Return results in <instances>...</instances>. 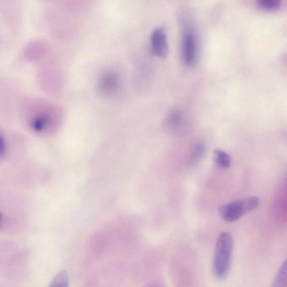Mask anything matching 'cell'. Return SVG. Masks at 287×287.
Wrapping results in <instances>:
<instances>
[{
    "label": "cell",
    "mask_w": 287,
    "mask_h": 287,
    "mask_svg": "<svg viewBox=\"0 0 287 287\" xmlns=\"http://www.w3.org/2000/svg\"><path fill=\"white\" fill-rule=\"evenodd\" d=\"M49 287H69V276L66 271L58 274L52 281Z\"/></svg>",
    "instance_id": "10"
},
{
    "label": "cell",
    "mask_w": 287,
    "mask_h": 287,
    "mask_svg": "<svg viewBox=\"0 0 287 287\" xmlns=\"http://www.w3.org/2000/svg\"><path fill=\"white\" fill-rule=\"evenodd\" d=\"M213 158L217 167L221 169H228L231 164V158L225 151L215 149L213 153Z\"/></svg>",
    "instance_id": "8"
},
{
    "label": "cell",
    "mask_w": 287,
    "mask_h": 287,
    "mask_svg": "<svg viewBox=\"0 0 287 287\" xmlns=\"http://www.w3.org/2000/svg\"><path fill=\"white\" fill-rule=\"evenodd\" d=\"M233 238L227 232H221L217 239L213 271L216 280H223L227 277L231 264Z\"/></svg>",
    "instance_id": "1"
},
{
    "label": "cell",
    "mask_w": 287,
    "mask_h": 287,
    "mask_svg": "<svg viewBox=\"0 0 287 287\" xmlns=\"http://www.w3.org/2000/svg\"><path fill=\"white\" fill-rule=\"evenodd\" d=\"M5 151V141L2 137H0V159L3 157Z\"/></svg>",
    "instance_id": "13"
},
{
    "label": "cell",
    "mask_w": 287,
    "mask_h": 287,
    "mask_svg": "<svg viewBox=\"0 0 287 287\" xmlns=\"http://www.w3.org/2000/svg\"><path fill=\"white\" fill-rule=\"evenodd\" d=\"M49 116L43 115L35 119L32 123V128L37 132H40L44 129L46 125L49 123Z\"/></svg>",
    "instance_id": "12"
},
{
    "label": "cell",
    "mask_w": 287,
    "mask_h": 287,
    "mask_svg": "<svg viewBox=\"0 0 287 287\" xmlns=\"http://www.w3.org/2000/svg\"><path fill=\"white\" fill-rule=\"evenodd\" d=\"M185 125L184 116L180 111L172 112L165 121V127L169 132L173 133H178L182 131Z\"/></svg>",
    "instance_id": "6"
},
{
    "label": "cell",
    "mask_w": 287,
    "mask_h": 287,
    "mask_svg": "<svg viewBox=\"0 0 287 287\" xmlns=\"http://www.w3.org/2000/svg\"><path fill=\"white\" fill-rule=\"evenodd\" d=\"M120 82V77L116 72L113 71L104 72L99 80V91L102 94L110 96L119 89Z\"/></svg>",
    "instance_id": "4"
},
{
    "label": "cell",
    "mask_w": 287,
    "mask_h": 287,
    "mask_svg": "<svg viewBox=\"0 0 287 287\" xmlns=\"http://www.w3.org/2000/svg\"><path fill=\"white\" fill-rule=\"evenodd\" d=\"M197 40L194 30L186 29L182 37V57L185 64L193 65L197 59Z\"/></svg>",
    "instance_id": "3"
},
{
    "label": "cell",
    "mask_w": 287,
    "mask_h": 287,
    "mask_svg": "<svg viewBox=\"0 0 287 287\" xmlns=\"http://www.w3.org/2000/svg\"><path fill=\"white\" fill-rule=\"evenodd\" d=\"M271 287H287V263L282 264Z\"/></svg>",
    "instance_id": "9"
},
{
    "label": "cell",
    "mask_w": 287,
    "mask_h": 287,
    "mask_svg": "<svg viewBox=\"0 0 287 287\" xmlns=\"http://www.w3.org/2000/svg\"><path fill=\"white\" fill-rule=\"evenodd\" d=\"M150 43L153 54L165 58L168 53V43L166 31L163 28L155 29L151 35Z\"/></svg>",
    "instance_id": "5"
},
{
    "label": "cell",
    "mask_w": 287,
    "mask_h": 287,
    "mask_svg": "<svg viewBox=\"0 0 287 287\" xmlns=\"http://www.w3.org/2000/svg\"><path fill=\"white\" fill-rule=\"evenodd\" d=\"M1 218H2V215H1V213H0V224H1Z\"/></svg>",
    "instance_id": "14"
},
{
    "label": "cell",
    "mask_w": 287,
    "mask_h": 287,
    "mask_svg": "<svg viewBox=\"0 0 287 287\" xmlns=\"http://www.w3.org/2000/svg\"><path fill=\"white\" fill-rule=\"evenodd\" d=\"M259 204L260 200L256 197L237 200L221 206L219 208V213L224 220L232 222L240 219L246 213L255 210Z\"/></svg>",
    "instance_id": "2"
},
{
    "label": "cell",
    "mask_w": 287,
    "mask_h": 287,
    "mask_svg": "<svg viewBox=\"0 0 287 287\" xmlns=\"http://www.w3.org/2000/svg\"><path fill=\"white\" fill-rule=\"evenodd\" d=\"M257 3L260 8L268 10L277 9L281 5L280 0H258Z\"/></svg>",
    "instance_id": "11"
},
{
    "label": "cell",
    "mask_w": 287,
    "mask_h": 287,
    "mask_svg": "<svg viewBox=\"0 0 287 287\" xmlns=\"http://www.w3.org/2000/svg\"><path fill=\"white\" fill-rule=\"evenodd\" d=\"M206 151V145L202 141L196 142L191 148L189 163L191 166H195L201 162Z\"/></svg>",
    "instance_id": "7"
}]
</instances>
